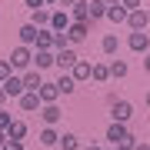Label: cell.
<instances>
[{
	"mask_svg": "<svg viewBox=\"0 0 150 150\" xmlns=\"http://www.w3.org/2000/svg\"><path fill=\"white\" fill-rule=\"evenodd\" d=\"M7 60H10L13 74H17V70L23 74V70H30V67H33V47H23V43H20V47H13V50H10V57H7Z\"/></svg>",
	"mask_w": 150,
	"mask_h": 150,
	"instance_id": "1",
	"label": "cell"
},
{
	"mask_svg": "<svg viewBox=\"0 0 150 150\" xmlns=\"http://www.w3.org/2000/svg\"><path fill=\"white\" fill-rule=\"evenodd\" d=\"M77 60H80V57H77V50H74V47H64V50H57V54H54V67H60V74H70V67H74Z\"/></svg>",
	"mask_w": 150,
	"mask_h": 150,
	"instance_id": "2",
	"label": "cell"
},
{
	"mask_svg": "<svg viewBox=\"0 0 150 150\" xmlns=\"http://www.w3.org/2000/svg\"><path fill=\"white\" fill-rule=\"evenodd\" d=\"M87 33H90V23H70L67 27V43L70 47H80L87 40Z\"/></svg>",
	"mask_w": 150,
	"mask_h": 150,
	"instance_id": "3",
	"label": "cell"
},
{
	"mask_svg": "<svg viewBox=\"0 0 150 150\" xmlns=\"http://www.w3.org/2000/svg\"><path fill=\"white\" fill-rule=\"evenodd\" d=\"M37 113L43 117V123H47V127H57V123H60V117H64V110H60V103H43V107H40Z\"/></svg>",
	"mask_w": 150,
	"mask_h": 150,
	"instance_id": "4",
	"label": "cell"
},
{
	"mask_svg": "<svg viewBox=\"0 0 150 150\" xmlns=\"http://www.w3.org/2000/svg\"><path fill=\"white\" fill-rule=\"evenodd\" d=\"M110 117H113V123H127L130 117H134V107H130V100H117L110 107Z\"/></svg>",
	"mask_w": 150,
	"mask_h": 150,
	"instance_id": "5",
	"label": "cell"
},
{
	"mask_svg": "<svg viewBox=\"0 0 150 150\" xmlns=\"http://www.w3.org/2000/svg\"><path fill=\"white\" fill-rule=\"evenodd\" d=\"M70 13L67 10H50V30L54 33H67V27H70Z\"/></svg>",
	"mask_w": 150,
	"mask_h": 150,
	"instance_id": "6",
	"label": "cell"
},
{
	"mask_svg": "<svg viewBox=\"0 0 150 150\" xmlns=\"http://www.w3.org/2000/svg\"><path fill=\"white\" fill-rule=\"evenodd\" d=\"M20 80H23V90H30V93H37L40 90V83H43V74H40V70H23V74H20Z\"/></svg>",
	"mask_w": 150,
	"mask_h": 150,
	"instance_id": "7",
	"label": "cell"
},
{
	"mask_svg": "<svg viewBox=\"0 0 150 150\" xmlns=\"http://www.w3.org/2000/svg\"><path fill=\"white\" fill-rule=\"evenodd\" d=\"M0 87H4V93H7V100H20V93H23V80H20V77H7V80L4 83H0Z\"/></svg>",
	"mask_w": 150,
	"mask_h": 150,
	"instance_id": "8",
	"label": "cell"
},
{
	"mask_svg": "<svg viewBox=\"0 0 150 150\" xmlns=\"http://www.w3.org/2000/svg\"><path fill=\"white\" fill-rule=\"evenodd\" d=\"M130 50H137V54H147L150 50V33H144V30H130Z\"/></svg>",
	"mask_w": 150,
	"mask_h": 150,
	"instance_id": "9",
	"label": "cell"
},
{
	"mask_svg": "<svg viewBox=\"0 0 150 150\" xmlns=\"http://www.w3.org/2000/svg\"><path fill=\"white\" fill-rule=\"evenodd\" d=\"M90 60H77L74 67H70V77H74V83H83V80H90Z\"/></svg>",
	"mask_w": 150,
	"mask_h": 150,
	"instance_id": "10",
	"label": "cell"
},
{
	"mask_svg": "<svg viewBox=\"0 0 150 150\" xmlns=\"http://www.w3.org/2000/svg\"><path fill=\"white\" fill-rule=\"evenodd\" d=\"M17 103H20V110H23V113H33V110H40V107H43L40 97H37V93H30V90H23Z\"/></svg>",
	"mask_w": 150,
	"mask_h": 150,
	"instance_id": "11",
	"label": "cell"
},
{
	"mask_svg": "<svg viewBox=\"0 0 150 150\" xmlns=\"http://www.w3.org/2000/svg\"><path fill=\"white\" fill-rule=\"evenodd\" d=\"M37 97H40V103H57L60 100V90H57V83H47V80H43L40 90H37Z\"/></svg>",
	"mask_w": 150,
	"mask_h": 150,
	"instance_id": "12",
	"label": "cell"
},
{
	"mask_svg": "<svg viewBox=\"0 0 150 150\" xmlns=\"http://www.w3.org/2000/svg\"><path fill=\"white\" fill-rule=\"evenodd\" d=\"M127 27H130V30H147V10H144V7L127 13Z\"/></svg>",
	"mask_w": 150,
	"mask_h": 150,
	"instance_id": "13",
	"label": "cell"
},
{
	"mask_svg": "<svg viewBox=\"0 0 150 150\" xmlns=\"http://www.w3.org/2000/svg\"><path fill=\"white\" fill-rule=\"evenodd\" d=\"M54 67V50H33V70Z\"/></svg>",
	"mask_w": 150,
	"mask_h": 150,
	"instance_id": "14",
	"label": "cell"
},
{
	"mask_svg": "<svg viewBox=\"0 0 150 150\" xmlns=\"http://www.w3.org/2000/svg\"><path fill=\"white\" fill-rule=\"evenodd\" d=\"M87 13H90V27L97 20H103V13H107V4L103 0H87Z\"/></svg>",
	"mask_w": 150,
	"mask_h": 150,
	"instance_id": "15",
	"label": "cell"
},
{
	"mask_svg": "<svg viewBox=\"0 0 150 150\" xmlns=\"http://www.w3.org/2000/svg\"><path fill=\"white\" fill-rule=\"evenodd\" d=\"M27 120H13L10 127H7V140H27Z\"/></svg>",
	"mask_w": 150,
	"mask_h": 150,
	"instance_id": "16",
	"label": "cell"
},
{
	"mask_svg": "<svg viewBox=\"0 0 150 150\" xmlns=\"http://www.w3.org/2000/svg\"><path fill=\"white\" fill-rule=\"evenodd\" d=\"M127 134H130V130H127V123H113V120H110V127H107V140H110L113 147H117Z\"/></svg>",
	"mask_w": 150,
	"mask_h": 150,
	"instance_id": "17",
	"label": "cell"
},
{
	"mask_svg": "<svg viewBox=\"0 0 150 150\" xmlns=\"http://www.w3.org/2000/svg\"><path fill=\"white\" fill-rule=\"evenodd\" d=\"M37 50H54V30L50 27H43V30H37V43H33Z\"/></svg>",
	"mask_w": 150,
	"mask_h": 150,
	"instance_id": "18",
	"label": "cell"
},
{
	"mask_svg": "<svg viewBox=\"0 0 150 150\" xmlns=\"http://www.w3.org/2000/svg\"><path fill=\"white\" fill-rule=\"evenodd\" d=\"M30 23H33L37 30L50 27V10H47V7H40V10H30Z\"/></svg>",
	"mask_w": 150,
	"mask_h": 150,
	"instance_id": "19",
	"label": "cell"
},
{
	"mask_svg": "<svg viewBox=\"0 0 150 150\" xmlns=\"http://www.w3.org/2000/svg\"><path fill=\"white\" fill-rule=\"evenodd\" d=\"M17 33H20V43H23V47H33V43H37V27H33V23H23Z\"/></svg>",
	"mask_w": 150,
	"mask_h": 150,
	"instance_id": "20",
	"label": "cell"
},
{
	"mask_svg": "<svg viewBox=\"0 0 150 150\" xmlns=\"http://www.w3.org/2000/svg\"><path fill=\"white\" fill-rule=\"evenodd\" d=\"M90 80H93V83H107V80H110V67H107V64H93V67H90Z\"/></svg>",
	"mask_w": 150,
	"mask_h": 150,
	"instance_id": "21",
	"label": "cell"
},
{
	"mask_svg": "<svg viewBox=\"0 0 150 150\" xmlns=\"http://www.w3.org/2000/svg\"><path fill=\"white\" fill-rule=\"evenodd\" d=\"M54 83H57V90L64 93V97H70V93L77 90V83H74V77H70V74H60V77H57Z\"/></svg>",
	"mask_w": 150,
	"mask_h": 150,
	"instance_id": "22",
	"label": "cell"
},
{
	"mask_svg": "<svg viewBox=\"0 0 150 150\" xmlns=\"http://www.w3.org/2000/svg\"><path fill=\"white\" fill-rule=\"evenodd\" d=\"M100 50H103L107 57H113V54H117V50H120V40H117V33H107V37L100 40Z\"/></svg>",
	"mask_w": 150,
	"mask_h": 150,
	"instance_id": "23",
	"label": "cell"
},
{
	"mask_svg": "<svg viewBox=\"0 0 150 150\" xmlns=\"http://www.w3.org/2000/svg\"><path fill=\"white\" fill-rule=\"evenodd\" d=\"M57 144H60V150H80V137L70 134V130H64V137H60Z\"/></svg>",
	"mask_w": 150,
	"mask_h": 150,
	"instance_id": "24",
	"label": "cell"
},
{
	"mask_svg": "<svg viewBox=\"0 0 150 150\" xmlns=\"http://www.w3.org/2000/svg\"><path fill=\"white\" fill-rule=\"evenodd\" d=\"M107 67H110V77H113V80H123V77H127V70H130L127 60H110Z\"/></svg>",
	"mask_w": 150,
	"mask_h": 150,
	"instance_id": "25",
	"label": "cell"
},
{
	"mask_svg": "<svg viewBox=\"0 0 150 150\" xmlns=\"http://www.w3.org/2000/svg\"><path fill=\"white\" fill-rule=\"evenodd\" d=\"M57 140H60L57 127H43V130H40V144H43V147H57Z\"/></svg>",
	"mask_w": 150,
	"mask_h": 150,
	"instance_id": "26",
	"label": "cell"
},
{
	"mask_svg": "<svg viewBox=\"0 0 150 150\" xmlns=\"http://www.w3.org/2000/svg\"><path fill=\"white\" fill-rule=\"evenodd\" d=\"M103 17H107L110 23H127V10H123L120 4H117V7H107V13H103Z\"/></svg>",
	"mask_w": 150,
	"mask_h": 150,
	"instance_id": "27",
	"label": "cell"
},
{
	"mask_svg": "<svg viewBox=\"0 0 150 150\" xmlns=\"http://www.w3.org/2000/svg\"><path fill=\"white\" fill-rule=\"evenodd\" d=\"M134 147H137V137H134V134H127V137L117 144V150H134Z\"/></svg>",
	"mask_w": 150,
	"mask_h": 150,
	"instance_id": "28",
	"label": "cell"
},
{
	"mask_svg": "<svg viewBox=\"0 0 150 150\" xmlns=\"http://www.w3.org/2000/svg\"><path fill=\"white\" fill-rule=\"evenodd\" d=\"M7 77H13V67H10V60H0V83H4Z\"/></svg>",
	"mask_w": 150,
	"mask_h": 150,
	"instance_id": "29",
	"label": "cell"
},
{
	"mask_svg": "<svg viewBox=\"0 0 150 150\" xmlns=\"http://www.w3.org/2000/svg\"><path fill=\"white\" fill-rule=\"evenodd\" d=\"M120 7H123V10H140V7H144V0H120Z\"/></svg>",
	"mask_w": 150,
	"mask_h": 150,
	"instance_id": "30",
	"label": "cell"
},
{
	"mask_svg": "<svg viewBox=\"0 0 150 150\" xmlns=\"http://www.w3.org/2000/svg\"><path fill=\"white\" fill-rule=\"evenodd\" d=\"M10 123H13V117H10V113H7L4 107H0V130L7 134V127H10Z\"/></svg>",
	"mask_w": 150,
	"mask_h": 150,
	"instance_id": "31",
	"label": "cell"
},
{
	"mask_svg": "<svg viewBox=\"0 0 150 150\" xmlns=\"http://www.w3.org/2000/svg\"><path fill=\"white\" fill-rule=\"evenodd\" d=\"M64 47H70V43H67V33H54V50H64Z\"/></svg>",
	"mask_w": 150,
	"mask_h": 150,
	"instance_id": "32",
	"label": "cell"
},
{
	"mask_svg": "<svg viewBox=\"0 0 150 150\" xmlns=\"http://www.w3.org/2000/svg\"><path fill=\"white\" fill-rule=\"evenodd\" d=\"M0 150H23V140H7Z\"/></svg>",
	"mask_w": 150,
	"mask_h": 150,
	"instance_id": "33",
	"label": "cell"
},
{
	"mask_svg": "<svg viewBox=\"0 0 150 150\" xmlns=\"http://www.w3.org/2000/svg\"><path fill=\"white\" fill-rule=\"evenodd\" d=\"M23 4H27L30 10H40V7H47V4H43V0H23Z\"/></svg>",
	"mask_w": 150,
	"mask_h": 150,
	"instance_id": "34",
	"label": "cell"
},
{
	"mask_svg": "<svg viewBox=\"0 0 150 150\" xmlns=\"http://www.w3.org/2000/svg\"><path fill=\"white\" fill-rule=\"evenodd\" d=\"M74 4H77V0H60L57 7H64V10H70V7H74Z\"/></svg>",
	"mask_w": 150,
	"mask_h": 150,
	"instance_id": "35",
	"label": "cell"
},
{
	"mask_svg": "<svg viewBox=\"0 0 150 150\" xmlns=\"http://www.w3.org/2000/svg\"><path fill=\"white\" fill-rule=\"evenodd\" d=\"M80 150H103L100 144H87V147H80Z\"/></svg>",
	"mask_w": 150,
	"mask_h": 150,
	"instance_id": "36",
	"label": "cell"
},
{
	"mask_svg": "<svg viewBox=\"0 0 150 150\" xmlns=\"http://www.w3.org/2000/svg\"><path fill=\"white\" fill-rule=\"evenodd\" d=\"M144 70H150V50L144 54Z\"/></svg>",
	"mask_w": 150,
	"mask_h": 150,
	"instance_id": "37",
	"label": "cell"
},
{
	"mask_svg": "<svg viewBox=\"0 0 150 150\" xmlns=\"http://www.w3.org/2000/svg\"><path fill=\"white\" fill-rule=\"evenodd\" d=\"M134 150H150V144H147V140H144V144H137Z\"/></svg>",
	"mask_w": 150,
	"mask_h": 150,
	"instance_id": "38",
	"label": "cell"
},
{
	"mask_svg": "<svg viewBox=\"0 0 150 150\" xmlns=\"http://www.w3.org/2000/svg\"><path fill=\"white\" fill-rule=\"evenodd\" d=\"M4 103H7V93H4V87H0V107H4Z\"/></svg>",
	"mask_w": 150,
	"mask_h": 150,
	"instance_id": "39",
	"label": "cell"
},
{
	"mask_svg": "<svg viewBox=\"0 0 150 150\" xmlns=\"http://www.w3.org/2000/svg\"><path fill=\"white\" fill-rule=\"evenodd\" d=\"M7 144V134H4V130H0V147H4Z\"/></svg>",
	"mask_w": 150,
	"mask_h": 150,
	"instance_id": "40",
	"label": "cell"
},
{
	"mask_svg": "<svg viewBox=\"0 0 150 150\" xmlns=\"http://www.w3.org/2000/svg\"><path fill=\"white\" fill-rule=\"evenodd\" d=\"M43 4H47V7H57V4H60V0H43Z\"/></svg>",
	"mask_w": 150,
	"mask_h": 150,
	"instance_id": "41",
	"label": "cell"
},
{
	"mask_svg": "<svg viewBox=\"0 0 150 150\" xmlns=\"http://www.w3.org/2000/svg\"><path fill=\"white\" fill-rule=\"evenodd\" d=\"M103 4H107V7H117V4H120V0H103Z\"/></svg>",
	"mask_w": 150,
	"mask_h": 150,
	"instance_id": "42",
	"label": "cell"
},
{
	"mask_svg": "<svg viewBox=\"0 0 150 150\" xmlns=\"http://www.w3.org/2000/svg\"><path fill=\"white\" fill-rule=\"evenodd\" d=\"M144 10H147V27H150V7H144Z\"/></svg>",
	"mask_w": 150,
	"mask_h": 150,
	"instance_id": "43",
	"label": "cell"
},
{
	"mask_svg": "<svg viewBox=\"0 0 150 150\" xmlns=\"http://www.w3.org/2000/svg\"><path fill=\"white\" fill-rule=\"evenodd\" d=\"M147 107H150V93H147Z\"/></svg>",
	"mask_w": 150,
	"mask_h": 150,
	"instance_id": "44",
	"label": "cell"
}]
</instances>
